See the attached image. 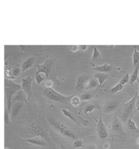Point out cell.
I'll return each instance as SVG.
<instances>
[{
    "instance_id": "obj_1",
    "label": "cell",
    "mask_w": 139,
    "mask_h": 149,
    "mask_svg": "<svg viewBox=\"0 0 139 149\" xmlns=\"http://www.w3.org/2000/svg\"><path fill=\"white\" fill-rule=\"evenodd\" d=\"M30 130L36 136H39L45 140V141L53 149H56L53 141L49 137V131L46 128L36 122H32L30 125Z\"/></svg>"
},
{
    "instance_id": "obj_2",
    "label": "cell",
    "mask_w": 139,
    "mask_h": 149,
    "mask_svg": "<svg viewBox=\"0 0 139 149\" xmlns=\"http://www.w3.org/2000/svg\"><path fill=\"white\" fill-rule=\"evenodd\" d=\"M44 95L49 99L54 102H64L66 101H69L76 94V93H74L73 95L67 96L63 95L58 92L54 90L52 88H46L43 91Z\"/></svg>"
},
{
    "instance_id": "obj_3",
    "label": "cell",
    "mask_w": 139,
    "mask_h": 149,
    "mask_svg": "<svg viewBox=\"0 0 139 149\" xmlns=\"http://www.w3.org/2000/svg\"><path fill=\"white\" fill-rule=\"evenodd\" d=\"M51 125L58 132L61 133L62 135L73 140L77 139L78 138L77 135L68 126L61 121H54L51 123Z\"/></svg>"
},
{
    "instance_id": "obj_4",
    "label": "cell",
    "mask_w": 139,
    "mask_h": 149,
    "mask_svg": "<svg viewBox=\"0 0 139 149\" xmlns=\"http://www.w3.org/2000/svg\"><path fill=\"white\" fill-rule=\"evenodd\" d=\"M138 98V93L136 92L134 96L131 98L128 102L123 104L121 120L125 123L130 116L133 115V112L135 107V102Z\"/></svg>"
},
{
    "instance_id": "obj_5",
    "label": "cell",
    "mask_w": 139,
    "mask_h": 149,
    "mask_svg": "<svg viewBox=\"0 0 139 149\" xmlns=\"http://www.w3.org/2000/svg\"><path fill=\"white\" fill-rule=\"evenodd\" d=\"M32 82L33 78H32L31 75L22 79V84L21 86V89L23 90L27 95V101H28L30 100L33 94L32 89Z\"/></svg>"
},
{
    "instance_id": "obj_6",
    "label": "cell",
    "mask_w": 139,
    "mask_h": 149,
    "mask_svg": "<svg viewBox=\"0 0 139 149\" xmlns=\"http://www.w3.org/2000/svg\"><path fill=\"white\" fill-rule=\"evenodd\" d=\"M21 90L19 88H10V87H4V95L6 100V108L10 114V108L12 104V99L13 96L17 91Z\"/></svg>"
},
{
    "instance_id": "obj_7",
    "label": "cell",
    "mask_w": 139,
    "mask_h": 149,
    "mask_svg": "<svg viewBox=\"0 0 139 149\" xmlns=\"http://www.w3.org/2000/svg\"><path fill=\"white\" fill-rule=\"evenodd\" d=\"M96 121H97L96 132L98 137L103 140L106 139L108 136V132L106 126L103 121L101 114H100L99 118L98 120H96Z\"/></svg>"
},
{
    "instance_id": "obj_8",
    "label": "cell",
    "mask_w": 139,
    "mask_h": 149,
    "mask_svg": "<svg viewBox=\"0 0 139 149\" xmlns=\"http://www.w3.org/2000/svg\"><path fill=\"white\" fill-rule=\"evenodd\" d=\"M53 61L52 59H47L41 65H37V71L36 74L41 73L45 74L46 77L49 75L52 68Z\"/></svg>"
},
{
    "instance_id": "obj_9",
    "label": "cell",
    "mask_w": 139,
    "mask_h": 149,
    "mask_svg": "<svg viewBox=\"0 0 139 149\" xmlns=\"http://www.w3.org/2000/svg\"><path fill=\"white\" fill-rule=\"evenodd\" d=\"M23 103L20 102H13L10 108V119L14 120L20 114L22 108Z\"/></svg>"
},
{
    "instance_id": "obj_10",
    "label": "cell",
    "mask_w": 139,
    "mask_h": 149,
    "mask_svg": "<svg viewBox=\"0 0 139 149\" xmlns=\"http://www.w3.org/2000/svg\"><path fill=\"white\" fill-rule=\"evenodd\" d=\"M92 47L94 49V51H93V54L91 57V59L90 60V65L92 66H96V65L97 64H100L102 60V57L101 56V54L98 51L97 48L95 46H92Z\"/></svg>"
},
{
    "instance_id": "obj_11",
    "label": "cell",
    "mask_w": 139,
    "mask_h": 149,
    "mask_svg": "<svg viewBox=\"0 0 139 149\" xmlns=\"http://www.w3.org/2000/svg\"><path fill=\"white\" fill-rule=\"evenodd\" d=\"M22 140L25 141L28 143L29 144H33V145L40 146H48L49 145L45 141L44 139H43L42 138L39 136H36L35 137L32 138H29V139H24L22 138Z\"/></svg>"
},
{
    "instance_id": "obj_12",
    "label": "cell",
    "mask_w": 139,
    "mask_h": 149,
    "mask_svg": "<svg viewBox=\"0 0 139 149\" xmlns=\"http://www.w3.org/2000/svg\"><path fill=\"white\" fill-rule=\"evenodd\" d=\"M120 103V102L118 101L115 100L106 102L103 108V113L106 114H108L114 111L118 107Z\"/></svg>"
},
{
    "instance_id": "obj_13",
    "label": "cell",
    "mask_w": 139,
    "mask_h": 149,
    "mask_svg": "<svg viewBox=\"0 0 139 149\" xmlns=\"http://www.w3.org/2000/svg\"><path fill=\"white\" fill-rule=\"evenodd\" d=\"M88 79V77L86 76L80 75L79 76L76 81V86L74 88L76 93H78L84 90V85L86 80Z\"/></svg>"
},
{
    "instance_id": "obj_14",
    "label": "cell",
    "mask_w": 139,
    "mask_h": 149,
    "mask_svg": "<svg viewBox=\"0 0 139 149\" xmlns=\"http://www.w3.org/2000/svg\"><path fill=\"white\" fill-rule=\"evenodd\" d=\"M111 130L116 132L124 133L121 123L118 118L117 114H116L114 117L111 124Z\"/></svg>"
},
{
    "instance_id": "obj_15",
    "label": "cell",
    "mask_w": 139,
    "mask_h": 149,
    "mask_svg": "<svg viewBox=\"0 0 139 149\" xmlns=\"http://www.w3.org/2000/svg\"><path fill=\"white\" fill-rule=\"evenodd\" d=\"M27 95L24 91L22 89L19 90L13 96L12 99V103L15 102H20L24 103L27 101Z\"/></svg>"
},
{
    "instance_id": "obj_16",
    "label": "cell",
    "mask_w": 139,
    "mask_h": 149,
    "mask_svg": "<svg viewBox=\"0 0 139 149\" xmlns=\"http://www.w3.org/2000/svg\"><path fill=\"white\" fill-rule=\"evenodd\" d=\"M94 78L97 80L99 85H98L97 89L95 91L94 93L92 95V97H93L94 95H95L96 91H97V89H98V88H100V87L104 83V82L106 81V79H108V75H107L106 74H105V73L97 72V73H96V74H95Z\"/></svg>"
},
{
    "instance_id": "obj_17",
    "label": "cell",
    "mask_w": 139,
    "mask_h": 149,
    "mask_svg": "<svg viewBox=\"0 0 139 149\" xmlns=\"http://www.w3.org/2000/svg\"><path fill=\"white\" fill-rule=\"evenodd\" d=\"M134 68V70L130 76L129 83L131 86L133 85L134 83L139 79V63Z\"/></svg>"
},
{
    "instance_id": "obj_18",
    "label": "cell",
    "mask_w": 139,
    "mask_h": 149,
    "mask_svg": "<svg viewBox=\"0 0 139 149\" xmlns=\"http://www.w3.org/2000/svg\"><path fill=\"white\" fill-rule=\"evenodd\" d=\"M35 59L33 57H31L27 59L24 62L22 63L21 65V69L23 72L28 70L29 69L31 68L34 65Z\"/></svg>"
},
{
    "instance_id": "obj_19",
    "label": "cell",
    "mask_w": 139,
    "mask_h": 149,
    "mask_svg": "<svg viewBox=\"0 0 139 149\" xmlns=\"http://www.w3.org/2000/svg\"><path fill=\"white\" fill-rule=\"evenodd\" d=\"M98 86V81L96 79H88L86 81L84 85V90H89L94 88Z\"/></svg>"
},
{
    "instance_id": "obj_20",
    "label": "cell",
    "mask_w": 139,
    "mask_h": 149,
    "mask_svg": "<svg viewBox=\"0 0 139 149\" xmlns=\"http://www.w3.org/2000/svg\"><path fill=\"white\" fill-rule=\"evenodd\" d=\"M94 70L97 71L101 73H104V72H110L112 69V64H104L100 66L94 67L92 69Z\"/></svg>"
},
{
    "instance_id": "obj_21",
    "label": "cell",
    "mask_w": 139,
    "mask_h": 149,
    "mask_svg": "<svg viewBox=\"0 0 139 149\" xmlns=\"http://www.w3.org/2000/svg\"><path fill=\"white\" fill-rule=\"evenodd\" d=\"M133 115H131L127 121V126L128 128H129L131 131L135 133H139V128L137 127L136 126L135 122L132 120Z\"/></svg>"
},
{
    "instance_id": "obj_22",
    "label": "cell",
    "mask_w": 139,
    "mask_h": 149,
    "mask_svg": "<svg viewBox=\"0 0 139 149\" xmlns=\"http://www.w3.org/2000/svg\"><path fill=\"white\" fill-rule=\"evenodd\" d=\"M134 49V53L133 54V65L135 67L139 63V51L137 49V46H133Z\"/></svg>"
},
{
    "instance_id": "obj_23",
    "label": "cell",
    "mask_w": 139,
    "mask_h": 149,
    "mask_svg": "<svg viewBox=\"0 0 139 149\" xmlns=\"http://www.w3.org/2000/svg\"><path fill=\"white\" fill-rule=\"evenodd\" d=\"M61 112L66 117L68 118L70 120H72V121H74V123H76V119H75V118H74V115L72 114V113L70 112V111L67 110V109H62Z\"/></svg>"
},
{
    "instance_id": "obj_24",
    "label": "cell",
    "mask_w": 139,
    "mask_h": 149,
    "mask_svg": "<svg viewBox=\"0 0 139 149\" xmlns=\"http://www.w3.org/2000/svg\"><path fill=\"white\" fill-rule=\"evenodd\" d=\"M46 78V76H45V74L43 75V74H41V73L35 74V81H36L37 84L38 86H39L45 80Z\"/></svg>"
},
{
    "instance_id": "obj_25",
    "label": "cell",
    "mask_w": 139,
    "mask_h": 149,
    "mask_svg": "<svg viewBox=\"0 0 139 149\" xmlns=\"http://www.w3.org/2000/svg\"><path fill=\"white\" fill-rule=\"evenodd\" d=\"M97 108V107L92 104H89L86 105V107L84 108V113L88 116V114L89 113H91L94 111L95 109Z\"/></svg>"
},
{
    "instance_id": "obj_26",
    "label": "cell",
    "mask_w": 139,
    "mask_h": 149,
    "mask_svg": "<svg viewBox=\"0 0 139 149\" xmlns=\"http://www.w3.org/2000/svg\"><path fill=\"white\" fill-rule=\"evenodd\" d=\"M4 75H5V77L6 79H10V80H12L15 79L12 73V70L8 68H5V70H4Z\"/></svg>"
},
{
    "instance_id": "obj_27",
    "label": "cell",
    "mask_w": 139,
    "mask_h": 149,
    "mask_svg": "<svg viewBox=\"0 0 139 149\" xmlns=\"http://www.w3.org/2000/svg\"><path fill=\"white\" fill-rule=\"evenodd\" d=\"M124 86H123L122 84H121L120 83H118L116 85H115L114 87H113L111 89V92L112 94H115L116 93L119 91H121L123 89V88H124Z\"/></svg>"
},
{
    "instance_id": "obj_28",
    "label": "cell",
    "mask_w": 139,
    "mask_h": 149,
    "mask_svg": "<svg viewBox=\"0 0 139 149\" xmlns=\"http://www.w3.org/2000/svg\"><path fill=\"white\" fill-rule=\"evenodd\" d=\"M71 103L74 106H77L81 104V99L80 97H78L77 96L74 95L71 100Z\"/></svg>"
},
{
    "instance_id": "obj_29",
    "label": "cell",
    "mask_w": 139,
    "mask_h": 149,
    "mask_svg": "<svg viewBox=\"0 0 139 149\" xmlns=\"http://www.w3.org/2000/svg\"><path fill=\"white\" fill-rule=\"evenodd\" d=\"M73 147L74 149H78L84 147V143L81 139H76L74 141L73 143Z\"/></svg>"
},
{
    "instance_id": "obj_30",
    "label": "cell",
    "mask_w": 139,
    "mask_h": 149,
    "mask_svg": "<svg viewBox=\"0 0 139 149\" xmlns=\"http://www.w3.org/2000/svg\"><path fill=\"white\" fill-rule=\"evenodd\" d=\"M92 98V95L88 93H84L81 95L80 99L81 101H89Z\"/></svg>"
},
{
    "instance_id": "obj_31",
    "label": "cell",
    "mask_w": 139,
    "mask_h": 149,
    "mask_svg": "<svg viewBox=\"0 0 139 149\" xmlns=\"http://www.w3.org/2000/svg\"><path fill=\"white\" fill-rule=\"evenodd\" d=\"M129 79H130V75L129 74H127L123 77L122 79H121L119 83L124 86L127 83L129 82Z\"/></svg>"
},
{
    "instance_id": "obj_32",
    "label": "cell",
    "mask_w": 139,
    "mask_h": 149,
    "mask_svg": "<svg viewBox=\"0 0 139 149\" xmlns=\"http://www.w3.org/2000/svg\"><path fill=\"white\" fill-rule=\"evenodd\" d=\"M19 65H17L13 68L12 70V73L13 75V76L16 78L17 76H18L19 73H20V67H19Z\"/></svg>"
},
{
    "instance_id": "obj_33",
    "label": "cell",
    "mask_w": 139,
    "mask_h": 149,
    "mask_svg": "<svg viewBox=\"0 0 139 149\" xmlns=\"http://www.w3.org/2000/svg\"><path fill=\"white\" fill-rule=\"evenodd\" d=\"M4 123H6V124L8 125L9 123V120H10V114L6 108L5 111H4Z\"/></svg>"
},
{
    "instance_id": "obj_34",
    "label": "cell",
    "mask_w": 139,
    "mask_h": 149,
    "mask_svg": "<svg viewBox=\"0 0 139 149\" xmlns=\"http://www.w3.org/2000/svg\"><path fill=\"white\" fill-rule=\"evenodd\" d=\"M69 49L72 52H76L79 50V45H70L69 46Z\"/></svg>"
},
{
    "instance_id": "obj_35",
    "label": "cell",
    "mask_w": 139,
    "mask_h": 149,
    "mask_svg": "<svg viewBox=\"0 0 139 149\" xmlns=\"http://www.w3.org/2000/svg\"><path fill=\"white\" fill-rule=\"evenodd\" d=\"M52 85H53V82L51 80L47 81L45 83V86L46 88H52Z\"/></svg>"
},
{
    "instance_id": "obj_36",
    "label": "cell",
    "mask_w": 139,
    "mask_h": 149,
    "mask_svg": "<svg viewBox=\"0 0 139 149\" xmlns=\"http://www.w3.org/2000/svg\"><path fill=\"white\" fill-rule=\"evenodd\" d=\"M135 107H136V111H139V97L136 100L135 102Z\"/></svg>"
},
{
    "instance_id": "obj_37",
    "label": "cell",
    "mask_w": 139,
    "mask_h": 149,
    "mask_svg": "<svg viewBox=\"0 0 139 149\" xmlns=\"http://www.w3.org/2000/svg\"><path fill=\"white\" fill-rule=\"evenodd\" d=\"M88 47V46L87 45H80L79 46V50H81L83 51H85L87 50Z\"/></svg>"
},
{
    "instance_id": "obj_38",
    "label": "cell",
    "mask_w": 139,
    "mask_h": 149,
    "mask_svg": "<svg viewBox=\"0 0 139 149\" xmlns=\"http://www.w3.org/2000/svg\"><path fill=\"white\" fill-rule=\"evenodd\" d=\"M110 146H111L110 143H108V142L105 143L104 144V145H103V148H104V149H109V148H110Z\"/></svg>"
},
{
    "instance_id": "obj_39",
    "label": "cell",
    "mask_w": 139,
    "mask_h": 149,
    "mask_svg": "<svg viewBox=\"0 0 139 149\" xmlns=\"http://www.w3.org/2000/svg\"><path fill=\"white\" fill-rule=\"evenodd\" d=\"M85 149H96V148L94 144H90Z\"/></svg>"
},
{
    "instance_id": "obj_40",
    "label": "cell",
    "mask_w": 139,
    "mask_h": 149,
    "mask_svg": "<svg viewBox=\"0 0 139 149\" xmlns=\"http://www.w3.org/2000/svg\"><path fill=\"white\" fill-rule=\"evenodd\" d=\"M60 146L61 149H69V148H66V146H65L64 145H63V144H61V143H60Z\"/></svg>"
},
{
    "instance_id": "obj_41",
    "label": "cell",
    "mask_w": 139,
    "mask_h": 149,
    "mask_svg": "<svg viewBox=\"0 0 139 149\" xmlns=\"http://www.w3.org/2000/svg\"><path fill=\"white\" fill-rule=\"evenodd\" d=\"M136 143L138 144V145H139V138H138L137 139H136Z\"/></svg>"
},
{
    "instance_id": "obj_42",
    "label": "cell",
    "mask_w": 139,
    "mask_h": 149,
    "mask_svg": "<svg viewBox=\"0 0 139 149\" xmlns=\"http://www.w3.org/2000/svg\"><path fill=\"white\" fill-rule=\"evenodd\" d=\"M137 81H138V84H139V79L137 80Z\"/></svg>"
},
{
    "instance_id": "obj_43",
    "label": "cell",
    "mask_w": 139,
    "mask_h": 149,
    "mask_svg": "<svg viewBox=\"0 0 139 149\" xmlns=\"http://www.w3.org/2000/svg\"><path fill=\"white\" fill-rule=\"evenodd\" d=\"M5 149H8V148H5Z\"/></svg>"
}]
</instances>
